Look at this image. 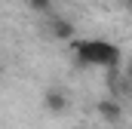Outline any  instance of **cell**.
<instances>
[{
  "instance_id": "obj_8",
  "label": "cell",
  "mask_w": 132,
  "mask_h": 129,
  "mask_svg": "<svg viewBox=\"0 0 132 129\" xmlns=\"http://www.w3.org/2000/svg\"><path fill=\"white\" fill-rule=\"evenodd\" d=\"M129 19H132V12H129Z\"/></svg>"
},
{
  "instance_id": "obj_5",
  "label": "cell",
  "mask_w": 132,
  "mask_h": 129,
  "mask_svg": "<svg viewBox=\"0 0 132 129\" xmlns=\"http://www.w3.org/2000/svg\"><path fill=\"white\" fill-rule=\"evenodd\" d=\"M52 3L55 0H28V6H31L34 12H52Z\"/></svg>"
},
{
  "instance_id": "obj_4",
  "label": "cell",
  "mask_w": 132,
  "mask_h": 129,
  "mask_svg": "<svg viewBox=\"0 0 132 129\" xmlns=\"http://www.w3.org/2000/svg\"><path fill=\"white\" fill-rule=\"evenodd\" d=\"M49 34H52L55 40H74V37H77V28H74V22L65 19V15H52V22H49Z\"/></svg>"
},
{
  "instance_id": "obj_1",
  "label": "cell",
  "mask_w": 132,
  "mask_h": 129,
  "mask_svg": "<svg viewBox=\"0 0 132 129\" xmlns=\"http://www.w3.org/2000/svg\"><path fill=\"white\" fill-rule=\"evenodd\" d=\"M71 52L80 68H108L117 71L123 62L120 46L108 43V40H71Z\"/></svg>"
},
{
  "instance_id": "obj_6",
  "label": "cell",
  "mask_w": 132,
  "mask_h": 129,
  "mask_svg": "<svg viewBox=\"0 0 132 129\" xmlns=\"http://www.w3.org/2000/svg\"><path fill=\"white\" fill-rule=\"evenodd\" d=\"M126 80H129V86H132V62L126 64Z\"/></svg>"
},
{
  "instance_id": "obj_3",
  "label": "cell",
  "mask_w": 132,
  "mask_h": 129,
  "mask_svg": "<svg viewBox=\"0 0 132 129\" xmlns=\"http://www.w3.org/2000/svg\"><path fill=\"white\" fill-rule=\"evenodd\" d=\"M95 114H98L101 123L114 126V123H120V117H123V104H120L117 98H101L98 104H95Z\"/></svg>"
},
{
  "instance_id": "obj_2",
  "label": "cell",
  "mask_w": 132,
  "mask_h": 129,
  "mask_svg": "<svg viewBox=\"0 0 132 129\" xmlns=\"http://www.w3.org/2000/svg\"><path fill=\"white\" fill-rule=\"evenodd\" d=\"M43 108H46L49 114L62 117V114H68V108H71V98H68L65 89H59V86H49V89L43 92Z\"/></svg>"
},
{
  "instance_id": "obj_7",
  "label": "cell",
  "mask_w": 132,
  "mask_h": 129,
  "mask_svg": "<svg viewBox=\"0 0 132 129\" xmlns=\"http://www.w3.org/2000/svg\"><path fill=\"white\" fill-rule=\"evenodd\" d=\"M120 3H123V6H126V9L132 12V0H120Z\"/></svg>"
}]
</instances>
